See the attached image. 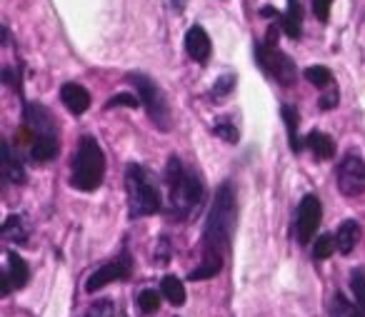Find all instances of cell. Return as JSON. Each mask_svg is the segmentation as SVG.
I'll list each match as a JSON object with an SVG mask.
<instances>
[{
	"label": "cell",
	"instance_id": "cell-19",
	"mask_svg": "<svg viewBox=\"0 0 365 317\" xmlns=\"http://www.w3.org/2000/svg\"><path fill=\"white\" fill-rule=\"evenodd\" d=\"M328 312H330V317H363V310H360L358 305H353L343 292H333Z\"/></svg>",
	"mask_w": 365,
	"mask_h": 317
},
{
	"label": "cell",
	"instance_id": "cell-9",
	"mask_svg": "<svg viewBox=\"0 0 365 317\" xmlns=\"http://www.w3.org/2000/svg\"><path fill=\"white\" fill-rule=\"evenodd\" d=\"M320 217H323V205L315 195H305L298 205V215H295V237H298L300 245H308L313 240L315 230L320 225Z\"/></svg>",
	"mask_w": 365,
	"mask_h": 317
},
{
	"label": "cell",
	"instance_id": "cell-31",
	"mask_svg": "<svg viewBox=\"0 0 365 317\" xmlns=\"http://www.w3.org/2000/svg\"><path fill=\"white\" fill-rule=\"evenodd\" d=\"M338 98H340V95H338V90H335V88H330V90L325 93L323 98H320V103H318L320 110H333V108L338 105Z\"/></svg>",
	"mask_w": 365,
	"mask_h": 317
},
{
	"label": "cell",
	"instance_id": "cell-18",
	"mask_svg": "<svg viewBox=\"0 0 365 317\" xmlns=\"http://www.w3.org/2000/svg\"><path fill=\"white\" fill-rule=\"evenodd\" d=\"M280 118L285 120V128H288V142H290V150L293 152H300L303 142L298 137V123H300V115L293 105H283L280 108Z\"/></svg>",
	"mask_w": 365,
	"mask_h": 317
},
{
	"label": "cell",
	"instance_id": "cell-2",
	"mask_svg": "<svg viewBox=\"0 0 365 317\" xmlns=\"http://www.w3.org/2000/svg\"><path fill=\"white\" fill-rule=\"evenodd\" d=\"M165 182H168V190H170L173 210L178 215H188V212H193L203 202V192H205L203 180H200L198 172L185 170V165H182V160L178 155H173L168 160Z\"/></svg>",
	"mask_w": 365,
	"mask_h": 317
},
{
	"label": "cell",
	"instance_id": "cell-24",
	"mask_svg": "<svg viewBox=\"0 0 365 317\" xmlns=\"http://www.w3.org/2000/svg\"><path fill=\"white\" fill-rule=\"evenodd\" d=\"M135 307L140 315H153L160 307V292L155 290H140L135 295Z\"/></svg>",
	"mask_w": 365,
	"mask_h": 317
},
{
	"label": "cell",
	"instance_id": "cell-14",
	"mask_svg": "<svg viewBox=\"0 0 365 317\" xmlns=\"http://www.w3.org/2000/svg\"><path fill=\"white\" fill-rule=\"evenodd\" d=\"M360 240V225L355 220H345L340 222L338 232H335V245H338V252L340 255H350L355 250Z\"/></svg>",
	"mask_w": 365,
	"mask_h": 317
},
{
	"label": "cell",
	"instance_id": "cell-22",
	"mask_svg": "<svg viewBox=\"0 0 365 317\" xmlns=\"http://www.w3.org/2000/svg\"><path fill=\"white\" fill-rule=\"evenodd\" d=\"M3 237L11 242H18V245H26L28 242V227L26 220L21 215H11L6 222H3Z\"/></svg>",
	"mask_w": 365,
	"mask_h": 317
},
{
	"label": "cell",
	"instance_id": "cell-11",
	"mask_svg": "<svg viewBox=\"0 0 365 317\" xmlns=\"http://www.w3.org/2000/svg\"><path fill=\"white\" fill-rule=\"evenodd\" d=\"M185 53L190 56V61L195 63H208L210 53H213V43H210L205 28L193 26L185 33Z\"/></svg>",
	"mask_w": 365,
	"mask_h": 317
},
{
	"label": "cell",
	"instance_id": "cell-34",
	"mask_svg": "<svg viewBox=\"0 0 365 317\" xmlns=\"http://www.w3.org/2000/svg\"><path fill=\"white\" fill-rule=\"evenodd\" d=\"M170 6H173V11H185V6H188V0H170Z\"/></svg>",
	"mask_w": 365,
	"mask_h": 317
},
{
	"label": "cell",
	"instance_id": "cell-13",
	"mask_svg": "<svg viewBox=\"0 0 365 317\" xmlns=\"http://www.w3.org/2000/svg\"><path fill=\"white\" fill-rule=\"evenodd\" d=\"M278 23L285 31V36L298 41L300 31H303V8L298 0H288V11H285V16H278Z\"/></svg>",
	"mask_w": 365,
	"mask_h": 317
},
{
	"label": "cell",
	"instance_id": "cell-7",
	"mask_svg": "<svg viewBox=\"0 0 365 317\" xmlns=\"http://www.w3.org/2000/svg\"><path fill=\"white\" fill-rule=\"evenodd\" d=\"M130 272H133V257L128 255V250H123L120 255L113 257V260L106 262V265H101L91 277H88L86 290L88 292H98V290H103L106 285H110V282L128 280V277H130Z\"/></svg>",
	"mask_w": 365,
	"mask_h": 317
},
{
	"label": "cell",
	"instance_id": "cell-30",
	"mask_svg": "<svg viewBox=\"0 0 365 317\" xmlns=\"http://www.w3.org/2000/svg\"><path fill=\"white\" fill-rule=\"evenodd\" d=\"M330 6H333V0H313V13L320 23H328L330 18Z\"/></svg>",
	"mask_w": 365,
	"mask_h": 317
},
{
	"label": "cell",
	"instance_id": "cell-6",
	"mask_svg": "<svg viewBox=\"0 0 365 317\" xmlns=\"http://www.w3.org/2000/svg\"><path fill=\"white\" fill-rule=\"evenodd\" d=\"M255 61H258V66L263 68L273 80H278L280 85L288 88L298 80L295 63L290 61L285 53H280L275 46H268V43H255Z\"/></svg>",
	"mask_w": 365,
	"mask_h": 317
},
{
	"label": "cell",
	"instance_id": "cell-1",
	"mask_svg": "<svg viewBox=\"0 0 365 317\" xmlns=\"http://www.w3.org/2000/svg\"><path fill=\"white\" fill-rule=\"evenodd\" d=\"M235 190L230 182H223L215 192V200L210 205L208 220H205L203 230V262L190 272V280H210L223 270L225 255L230 250V240H233L235 230Z\"/></svg>",
	"mask_w": 365,
	"mask_h": 317
},
{
	"label": "cell",
	"instance_id": "cell-33",
	"mask_svg": "<svg viewBox=\"0 0 365 317\" xmlns=\"http://www.w3.org/2000/svg\"><path fill=\"white\" fill-rule=\"evenodd\" d=\"M0 292H3V297H8L11 295V287H13V282H11V277H8V272H3V275H0Z\"/></svg>",
	"mask_w": 365,
	"mask_h": 317
},
{
	"label": "cell",
	"instance_id": "cell-23",
	"mask_svg": "<svg viewBox=\"0 0 365 317\" xmlns=\"http://www.w3.org/2000/svg\"><path fill=\"white\" fill-rule=\"evenodd\" d=\"M303 76H305V80H308L310 85L318 88V90L333 88V73H330L325 66H310V68H305Z\"/></svg>",
	"mask_w": 365,
	"mask_h": 317
},
{
	"label": "cell",
	"instance_id": "cell-21",
	"mask_svg": "<svg viewBox=\"0 0 365 317\" xmlns=\"http://www.w3.org/2000/svg\"><path fill=\"white\" fill-rule=\"evenodd\" d=\"M58 155V137H38L31 145V157L36 162H51Z\"/></svg>",
	"mask_w": 365,
	"mask_h": 317
},
{
	"label": "cell",
	"instance_id": "cell-29",
	"mask_svg": "<svg viewBox=\"0 0 365 317\" xmlns=\"http://www.w3.org/2000/svg\"><path fill=\"white\" fill-rule=\"evenodd\" d=\"M138 105H140V98L128 95V93H120V95H113L110 100L106 103L108 110H110V108H138Z\"/></svg>",
	"mask_w": 365,
	"mask_h": 317
},
{
	"label": "cell",
	"instance_id": "cell-4",
	"mask_svg": "<svg viewBox=\"0 0 365 317\" xmlns=\"http://www.w3.org/2000/svg\"><path fill=\"white\" fill-rule=\"evenodd\" d=\"M128 185V205H130V217H148L160 212L163 200L153 175L140 165H128L125 172Z\"/></svg>",
	"mask_w": 365,
	"mask_h": 317
},
{
	"label": "cell",
	"instance_id": "cell-32",
	"mask_svg": "<svg viewBox=\"0 0 365 317\" xmlns=\"http://www.w3.org/2000/svg\"><path fill=\"white\" fill-rule=\"evenodd\" d=\"M3 80H6V85H11L13 90H18V93H21V80H18V78H16V73H13L11 68H6V71H3Z\"/></svg>",
	"mask_w": 365,
	"mask_h": 317
},
{
	"label": "cell",
	"instance_id": "cell-8",
	"mask_svg": "<svg viewBox=\"0 0 365 317\" xmlns=\"http://www.w3.org/2000/svg\"><path fill=\"white\" fill-rule=\"evenodd\" d=\"M338 190L345 197H358L365 192V162L360 155H345L338 165Z\"/></svg>",
	"mask_w": 365,
	"mask_h": 317
},
{
	"label": "cell",
	"instance_id": "cell-3",
	"mask_svg": "<svg viewBox=\"0 0 365 317\" xmlns=\"http://www.w3.org/2000/svg\"><path fill=\"white\" fill-rule=\"evenodd\" d=\"M103 177H106V155L96 137L83 135L73 155L71 185L81 192H93L96 187H101Z\"/></svg>",
	"mask_w": 365,
	"mask_h": 317
},
{
	"label": "cell",
	"instance_id": "cell-15",
	"mask_svg": "<svg viewBox=\"0 0 365 317\" xmlns=\"http://www.w3.org/2000/svg\"><path fill=\"white\" fill-rule=\"evenodd\" d=\"M305 145H308V150L313 152L318 160H330V157L335 155V140L330 135H325V132H320V130L308 132V137H305Z\"/></svg>",
	"mask_w": 365,
	"mask_h": 317
},
{
	"label": "cell",
	"instance_id": "cell-25",
	"mask_svg": "<svg viewBox=\"0 0 365 317\" xmlns=\"http://www.w3.org/2000/svg\"><path fill=\"white\" fill-rule=\"evenodd\" d=\"M350 290H353L355 305L363 310L365 315V272L363 270H353L350 272Z\"/></svg>",
	"mask_w": 365,
	"mask_h": 317
},
{
	"label": "cell",
	"instance_id": "cell-28",
	"mask_svg": "<svg viewBox=\"0 0 365 317\" xmlns=\"http://www.w3.org/2000/svg\"><path fill=\"white\" fill-rule=\"evenodd\" d=\"M213 132L218 137H223L225 142H230V145H235L238 142V128L233 125L230 120H220V123H215V128H213Z\"/></svg>",
	"mask_w": 365,
	"mask_h": 317
},
{
	"label": "cell",
	"instance_id": "cell-20",
	"mask_svg": "<svg viewBox=\"0 0 365 317\" xmlns=\"http://www.w3.org/2000/svg\"><path fill=\"white\" fill-rule=\"evenodd\" d=\"M160 292L173 307H180L182 302H185V287H182V282L178 280L175 275L163 277V280H160Z\"/></svg>",
	"mask_w": 365,
	"mask_h": 317
},
{
	"label": "cell",
	"instance_id": "cell-5",
	"mask_svg": "<svg viewBox=\"0 0 365 317\" xmlns=\"http://www.w3.org/2000/svg\"><path fill=\"white\" fill-rule=\"evenodd\" d=\"M128 83L138 90V98H140V105L148 110L150 120L155 123V128L160 130H170V108H168V100L163 95V90L145 76V73H130L128 76Z\"/></svg>",
	"mask_w": 365,
	"mask_h": 317
},
{
	"label": "cell",
	"instance_id": "cell-27",
	"mask_svg": "<svg viewBox=\"0 0 365 317\" xmlns=\"http://www.w3.org/2000/svg\"><path fill=\"white\" fill-rule=\"evenodd\" d=\"M233 88H235V76L233 73H225V76H220L218 80H215L213 90H210V98H213V100H223L228 93H233Z\"/></svg>",
	"mask_w": 365,
	"mask_h": 317
},
{
	"label": "cell",
	"instance_id": "cell-17",
	"mask_svg": "<svg viewBox=\"0 0 365 317\" xmlns=\"http://www.w3.org/2000/svg\"><path fill=\"white\" fill-rule=\"evenodd\" d=\"M8 277H11L13 287H26L31 280V267L18 252H8Z\"/></svg>",
	"mask_w": 365,
	"mask_h": 317
},
{
	"label": "cell",
	"instance_id": "cell-16",
	"mask_svg": "<svg viewBox=\"0 0 365 317\" xmlns=\"http://www.w3.org/2000/svg\"><path fill=\"white\" fill-rule=\"evenodd\" d=\"M3 172L11 182L16 185H23L26 182V170H23V162L16 157V152L11 150L8 142H3Z\"/></svg>",
	"mask_w": 365,
	"mask_h": 317
},
{
	"label": "cell",
	"instance_id": "cell-26",
	"mask_svg": "<svg viewBox=\"0 0 365 317\" xmlns=\"http://www.w3.org/2000/svg\"><path fill=\"white\" fill-rule=\"evenodd\" d=\"M338 250V245H335V237L333 235H320L318 240H315L313 245V260H328L333 252Z\"/></svg>",
	"mask_w": 365,
	"mask_h": 317
},
{
	"label": "cell",
	"instance_id": "cell-12",
	"mask_svg": "<svg viewBox=\"0 0 365 317\" xmlns=\"http://www.w3.org/2000/svg\"><path fill=\"white\" fill-rule=\"evenodd\" d=\"M61 100L73 115H83L91 108V93L83 85H78V83H66L61 88Z\"/></svg>",
	"mask_w": 365,
	"mask_h": 317
},
{
	"label": "cell",
	"instance_id": "cell-10",
	"mask_svg": "<svg viewBox=\"0 0 365 317\" xmlns=\"http://www.w3.org/2000/svg\"><path fill=\"white\" fill-rule=\"evenodd\" d=\"M26 125L33 140L38 137H58V125L53 120L51 110L41 103H28L26 105Z\"/></svg>",
	"mask_w": 365,
	"mask_h": 317
}]
</instances>
